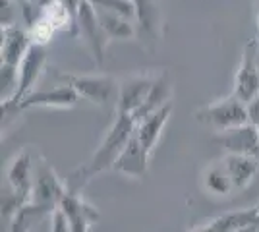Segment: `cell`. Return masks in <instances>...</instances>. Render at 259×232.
<instances>
[{"label":"cell","mask_w":259,"mask_h":232,"mask_svg":"<svg viewBox=\"0 0 259 232\" xmlns=\"http://www.w3.org/2000/svg\"><path fill=\"white\" fill-rule=\"evenodd\" d=\"M240 232H259V224L257 226H251V228H244V230H240Z\"/></svg>","instance_id":"30"},{"label":"cell","mask_w":259,"mask_h":232,"mask_svg":"<svg viewBox=\"0 0 259 232\" xmlns=\"http://www.w3.org/2000/svg\"><path fill=\"white\" fill-rule=\"evenodd\" d=\"M249 120L259 126V97L249 105Z\"/></svg>","instance_id":"28"},{"label":"cell","mask_w":259,"mask_h":232,"mask_svg":"<svg viewBox=\"0 0 259 232\" xmlns=\"http://www.w3.org/2000/svg\"><path fill=\"white\" fill-rule=\"evenodd\" d=\"M74 35L81 37V41H83L85 49L89 51L93 62L99 68L103 66L105 64V51H107V44L110 39L107 37V33L103 31V27L99 23L95 8L87 0H81V4H79L76 25H74Z\"/></svg>","instance_id":"4"},{"label":"cell","mask_w":259,"mask_h":232,"mask_svg":"<svg viewBox=\"0 0 259 232\" xmlns=\"http://www.w3.org/2000/svg\"><path fill=\"white\" fill-rule=\"evenodd\" d=\"M203 188L205 192H209L211 196H230L234 192V184L230 180V174H228L227 166L221 161H215L205 168L203 172Z\"/></svg>","instance_id":"20"},{"label":"cell","mask_w":259,"mask_h":232,"mask_svg":"<svg viewBox=\"0 0 259 232\" xmlns=\"http://www.w3.org/2000/svg\"><path fill=\"white\" fill-rule=\"evenodd\" d=\"M93 8L97 10H107L112 14H118L124 16L134 22V16H136V6H134V0H87Z\"/></svg>","instance_id":"24"},{"label":"cell","mask_w":259,"mask_h":232,"mask_svg":"<svg viewBox=\"0 0 259 232\" xmlns=\"http://www.w3.org/2000/svg\"><path fill=\"white\" fill-rule=\"evenodd\" d=\"M170 114H172V103H168L166 107H162V109H159L157 112H153L147 118H143L136 124V135H138V140L149 155L155 151L157 142H159Z\"/></svg>","instance_id":"16"},{"label":"cell","mask_w":259,"mask_h":232,"mask_svg":"<svg viewBox=\"0 0 259 232\" xmlns=\"http://www.w3.org/2000/svg\"><path fill=\"white\" fill-rule=\"evenodd\" d=\"M213 142L225 149V155H246L259 159V126L253 122L225 132H215Z\"/></svg>","instance_id":"8"},{"label":"cell","mask_w":259,"mask_h":232,"mask_svg":"<svg viewBox=\"0 0 259 232\" xmlns=\"http://www.w3.org/2000/svg\"><path fill=\"white\" fill-rule=\"evenodd\" d=\"M66 192H68L66 182L54 172L53 166L43 157H35V180H33L31 194L33 203L56 209Z\"/></svg>","instance_id":"7"},{"label":"cell","mask_w":259,"mask_h":232,"mask_svg":"<svg viewBox=\"0 0 259 232\" xmlns=\"http://www.w3.org/2000/svg\"><path fill=\"white\" fill-rule=\"evenodd\" d=\"M51 232H74L68 217L62 213L60 207H56L53 211V215H51Z\"/></svg>","instance_id":"25"},{"label":"cell","mask_w":259,"mask_h":232,"mask_svg":"<svg viewBox=\"0 0 259 232\" xmlns=\"http://www.w3.org/2000/svg\"><path fill=\"white\" fill-rule=\"evenodd\" d=\"M153 81H155V77H151L149 74H136V76L120 79L116 112L134 116L147 99L153 87Z\"/></svg>","instance_id":"11"},{"label":"cell","mask_w":259,"mask_h":232,"mask_svg":"<svg viewBox=\"0 0 259 232\" xmlns=\"http://www.w3.org/2000/svg\"><path fill=\"white\" fill-rule=\"evenodd\" d=\"M255 209H257V213H259V203H257V205H255Z\"/></svg>","instance_id":"32"},{"label":"cell","mask_w":259,"mask_h":232,"mask_svg":"<svg viewBox=\"0 0 259 232\" xmlns=\"http://www.w3.org/2000/svg\"><path fill=\"white\" fill-rule=\"evenodd\" d=\"M20 89V68L10 64H0V99L2 109L10 107Z\"/></svg>","instance_id":"23"},{"label":"cell","mask_w":259,"mask_h":232,"mask_svg":"<svg viewBox=\"0 0 259 232\" xmlns=\"http://www.w3.org/2000/svg\"><path fill=\"white\" fill-rule=\"evenodd\" d=\"M53 211V207H45V205H37V203L29 201L14 213L8 232H29L35 226V222L43 221L45 217H51Z\"/></svg>","instance_id":"22"},{"label":"cell","mask_w":259,"mask_h":232,"mask_svg":"<svg viewBox=\"0 0 259 232\" xmlns=\"http://www.w3.org/2000/svg\"><path fill=\"white\" fill-rule=\"evenodd\" d=\"M136 6V39L140 41L141 47L153 51L161 43L162 37V23H164V14H162L161 0H134Z\"/></svg>","instance_id":"6"},{"label":"cell","mask_w":259,"mask_h":232,"mask_svg":"<svg viewBox=\"0 0 259 232\" xmlns=\"http://www.w3.org/2000/svg\"><path fill=\"white\" fill-rule=\"evenodd\" d=\"M58 77L64 81L66 85L76 91L79 99H85L99 107H114L118 103L120 81L112 76H76V74H58Z\"/></svg>","instance_id":"3"},{"label":"cell","mask_w":259,"mask_h":232,"mask_svg":"<svg viewBox=\"0 0 259 232\" xmlns=\"http://www.w3.org/2000/svg\"><path fill=\"white\" fill-rule=\"evenodd\" d=\"M211 222V226L215 228V232H240L244 228H251L259 224V213L255 207L251 209H234L223 213L215 217Z\"/></svg>","instance_id":"19"},{"label":"cell","mask_w":259,"mask_h":232,"mask_svg":"<svg viewBox=\"0 0 259 232\" xmlns=\"http://www.w3.org/2000/svg\"><path fill=\"white\" fill-rule=\"evenodd\" d=\"M172 97V83H170V76H168V72H161L159 76H155V81H153V87L149 91V95H147V99L145 103L141 105V109L132 118L136 120V124L143 118H147L149 114L153 112H157L159 109L162 107H166L168 103H172L170 101Z\"/></svg>","instance_id":"17"},{"label":"cell","mask_w":259,"mask_h":232,"mask_svg":"<svg viewBox=\"0 0 259 232\" xmlns=\"http://www.w3.org/2000/svg\"><path fill=\"white\" fill-rule=\"evenodd\" d=\"M223 163L227 166L230 180L234 184V192L244 190L249 186V182L257 176L259 159L257 157H246V155H225Z\"/></svg>","instance_id":"18"},{"label":"cell","mask_w":259,"mask_h":232,"mask_svg":"<svg viewBox=\"0 0 259 232\" xmlns=\"http://www.w3.org/2000/svg\"><path fill=\"white\" fill-rule=\"evenodd\" d=\"M149 157L151 155L145 151V147L141 145V142L136 135V130L130 137L128 145L124 147V151L120 153V157L116 159V163L112 166L114 172H120L124 176L130 178H141L147 174V168H149Z\"/></svg>","instance_id":"12"},{"label":"cell","mask_w":259,"mask_h":232,"mask_svg":"<svg viewBox=\"0 0 259 232\" xmlns=\"http://www.w3.org/2000/svg\"><path fill=\"white\" fill-rule=\"evenodd\" d=\"M58 4L64 8L70 16H72V20H74V25H76V16H77V10H79V4H81V0H58ZM74 35V33H72Z\"/></svg>","instance_id":"27"},{"label":"cell","mask_w":259,"mask_h":232,"mask_svg":"<svg viewBox=\"0 0 259 232\" xmlns=\"http://www.w3.org/2000/svg\"><path fill=\"white\" fill-rule=\"evenodd\" d=\"M58 207L68 217L74 232H89L91 224H95L99 221V211L93 205H89L85 199L81 198L79 194H76V192L68 190L64 194V198L60 199Z\"/></svg>","instance_id":"13"},{"label":"cell","mask_w":259,"mask_h":232,"mask_svg":"<svg viewBox=\"0 0 259 232\" xmlns=\"http://www.w3.org/2000/svg\"><path fill=\"white\" fill-rule=\"evenodd\" d=\"M8 186L10 192L22 201L23 205L31 201L33 194V180H35V159L29 149H23L12 159L8 166Z\"/></svg>","instance_id":"9"},{"label":"cell","mask_w":259,"mask_h":232,"mask_svg":"<svg viewBox=\"0 0 259 232\" xmlns=\"http://www.w3.org/2000/svg\"><path fill=\"white\" fill-rule=\"evenodd\" d=\"M136 130V120L128 114H120L116 112V118L112 122V126L108 128L107 135L103 137L97 151L91 155V159L83 166H79L76 172L70 178H66V186L70 192L79 194L83 186L105 170H112V166L116 163L120 153L124 151V147L128 145L132 133Z\"/></svg>","instance_id":"1"},{"label":"cell","mask_w":259,"mask_h":232,"mask_svg":"<svg viewBox=\"0 0 259 232\" xmlns=\"http://www.w3.org/2000/svg\"><path fill=\"white\" fill-rule=\"evenodd\" d=\"M56 2H58V0H20V4H25V6H29V8H33V10H37V12L47 10V8L54 6Z\"/></svg>","instance_id":"26"},{"label":"cell","mask_w":259,"mask_h":232,"mask_svg":"<svg viewBox=\"0 0 259 232\" xmlns=\"http://www.w3.org/2000/svg\"><path fill=\"white\" fill-rule=\"evenodd\" d=\"M232 93L248 107L259 97V39H249L244 44Z\"/></svg>","instance_id":"5"},{"label":"cell","mask_w":259,"mask_h":232,"mask_svg":"<svg viewBox=\"0 0 259 232\" xmlns=\"http://www.w3.org/2000/svg\"><path fill=\"white\" fill-rule=\"evenodd\" d=\"M195 118H197V122L213 128L215 132L232 130V128L251 122L249 120V107L238 99L234 93L201 107L195 112Z\"/></svg>","instance_id":"2"},{"label":"cell","mask_w":259,"mask_h":232,"mask_svg":"<svg viewBox=\"0 0 259 232\" xmlns=\"http://www.w3.org/2000/svg\"><path fill=\"white\" fill-rule=\"evenodd\" d=\"M192 232H215V228L211 226V222H205V224H201V226L194 228Z\"/></svg>","instance_id":"29"},{"label":"cell","mask_w":259,"mask_h":232,"mask_svg":"<svg viewBox=\"0 0 259 232\" xmlns=\"http://www.w3.org/2000/svg\"><path fill=\"white\" fill-rule=\"evenodd\" d=\"M95 12H97L99 23H101L103 31L107 33L110 41H114V39H136V23L132 20L107 10H97L95 8Z\"/></svg>","instance_id":"21"},{"label":"cell","mask_w":259,"mask_h":232,"mask_svg":"<svg viewBox=\"0 0 259 232\" xmlns=\"http://www.w3.org/2000/svg\"><path fill=\"white\" fill-rule=\"evenodd\" d=\"M79 95L70 85H58L53 89H41L33 91L18 105V109H31V107H47V109H70L74 107Z\"/></svg>","instance_id":"14"},{"label":"cell","mask_w":259,"mask_h":232,"mask_svg":"<svg viewBox=\"0 0 259 232\" xmlns=\"http://www.w3.org/2000/svg\"><path fill=\"white\" fill-rule=\"evenodd\" d=\"M45 66H47V44L33 43L27 55L23 56L22 64L18 66L20 68V89L10 107H18L29 93L35 91L39 77L43 76Z\"/></svg>","instance_id":"10"},{"label":"cell","mask_w":259,"mask_h":232,"mask_svg":"<svg viewBox=\"0 0 259 232\" xmlns=\"http://www.w3.org/2000/svg\"><path fill=\"white\" fill-rule=\"evenodd\" d=\"M257 31H259V14H257Z\"/></svg>","instance_id":"31"},{"label":"cell","mask_w":259,"mask_h":232,"mask_svg":"<svg viewBox=\"0 0 259 232\" xmlns=\"http://www.w3.org/2000/svg\"><path fill=\"white\" fill-rule=\"evenodd\" d=\"M31 44L33 37L29 33V29H23L18 25L2 27V47H0L2 64L20 66L23 56L27 55V51L31 49Z\"/></svg>","instance_id":"15"}]
</instances>
